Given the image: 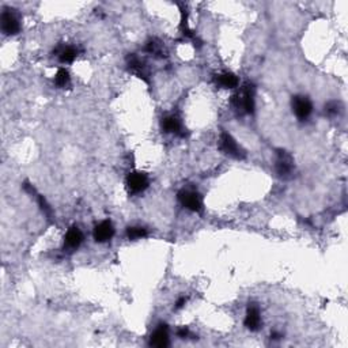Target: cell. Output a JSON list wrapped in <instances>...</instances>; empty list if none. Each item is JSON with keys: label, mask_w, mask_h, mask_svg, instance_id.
<instances>
[{"label": "cell", "mask_w": 348, "mask_h": 348, "mask_svg": "<svg viewBox=\"0 0 348 348\" xmlns=\"http://www.w3.org/2000/svg\"><path fill=\"white\" fill-rule=\"evenodd\" d=\"M254 96H256L254 84L246 83L244 90H242L241 96L233 97V105L237 109H242L248 115H252L254 112Z\"/></svg>", "instance_id": "1"}, {"label": "cell", "mask_w": 348, "mask_h": 348, "mask_svg": "<svg viewBox=\"0 0 348 348\" xmlns=\"http://www.w3.org/2000/svg\"><path fill=\"white\" fill-rule=\"evenodd\" d=\"M219 149L226 155L235 158V159H244L246 157L245 150L242 149L241 145L237 143V140L227 132H222V135H221V138H219Z\"/></svg>", "instance_id": "2"}, {"label": "cell", "mask_w": 348, "mask_h": 348, "mask_svg": "<svg viewBox=\"0 0 348 348\" xmlns=\"http://www.w3.org/2000/svg\"><path fill=\"white\" fill-rule=\"evenodd\" d=\"M275 170L280 178H288L294 172V159L284 150H278L276 151Z\"/></svg>", "instance_id": "3"}, {"label": "cell", "mask_w": 348, "mask_h": 348, "mask_svg": "<svg viewBox=\"0 0 348 348\" xmlns=\"http://www.w3.org/2000/svg\"><path fill=\"white\" fill-rule=\"evenodd\" d=\"M126 189L132 195H138L144 192L150 185V180L147 174L142 172L130 173V176L126 177Z\"/></svg>", "instance_id": "4"}, {"label": "cell", "mask_w": 348, "mask_h": 348, "mask_svg": "<svg viewBox=\"0 0 348 348\" xmlns=\"http://www.w3.org/2000/svg\"><path fill=\"white\" fill-rule=\"evenodd\" d=\"M177 197H178V202L187 210L193 211V212H199L203 208V202H202V197H200L197 192L189 191V189H182V191L178 192Z\"/></svg>", "instance_id": "5"}, {"label": "cell", "mask_w": 348, "mask_h": 348, "mask_svg": "<svg viewBox=\"0 0 348 348\" xmlns=\"http://www.w3.org/2000/svg\"><path fill=\"white\" fill-rule=\"evenodd\" d=\"M292 111L299 120H307L313 112V105L305 96L292 97Z\"/></svg>", "instance_id": "6"}, {"label": "cell", "mask_w": 348, "mask_h": 348, "mask_svg": "<svg viewBox=\"0 0 348 348\" xmlns=\"http://www.w3.org/2000/svg\"><path fill=\"white\" fill-rule=\"evenodd\" d=\"M0 22H2V30L6 35H14L20 31V21L16 18V15L11 10H4L2 12V18H0Z\"/></svg>", "instance_id": "7"}, {"label": "cell", "mask_w": 348, "mask_h": 348, "mask_svg": "<svg viewBox=\"0 0 348 348\" xmlns=\"http://www.w3.org/2000/svg\"><path fill=\"white\" fill-rule=\"evenodd\" d=\"M93 235H94L96 242L103 244V242H107L109 240L113 238V235H115V227H113L111 221H102V222L98 223L94 227Z\"/></svg>", "instance_id": "8"}, {"label": "cell", "mask_w": 348, "mask_h": 348, "mask_svg": "<svg viewBox=\"0 0 348 348\" xmlns=\"http://www.w3.org/2000/svg\"><path fill=\"white\" fill-rule=\"evenodd\" d=\"M82 241H83V234L81 229L78 226H72L64 235V248L68 250H75L81 246Z\"/></svg>", "instance_id": "9"}, {"label": "cell", "mask_w": 348, "mask_h": 348, "mask_svg": "<svg viewBox=\"0 0 348 348\" xmlns=\"http://www.w3.org/2000/svg\"><path fill=\"white\" fill-rule=\"evenodd\" d=\"M246 328L249 331H252V332H256L259 331L261 326V316H260V310L256 305H250L246 310V317L245 321H244Z\"/></svg>", "instance_id": "10"}, {"label": "cell", "mask_w": 348, "mask_h": 348, "mask_svg": "<svg viewBox=\"0 0 348 348\" xmlns=\"http://www.w3.org/2000/svg\"><path fill=\"white\" fill-rule=\"evenodd\" d=\"M150 344L153 347L157 348H164L169 345V332L168 326L166 325H159L157 328V331L151 335V339H150Z\"/></svg>", "instance_id": "11"}, {"label": "cell", "mask_w": 348, "mask_h": 348, "mask_svg": "<svg viewBox=\"0 0 348 348\" xmlns=\"http://www.w3.org/2000/svg\"><path fill=\"white\" fill-rule=\"evenodd\" d=\"M162 128H163L164 132H168V134L181 135V136H184L181 120L174 115L166 116V117L162 120Z\"/></svg>", "instance_id": "12"}, {"label": "cell", "mask_w": 348, "mask_h": 348, "mask_svg": "<svg viewBox=\"0 0 348 348\" xmlns=\"http://www.w3.org/2000/svg\"><path fill=\"white\" fill-rule=\"evenodd\" d=\"M126 65H128V68L138 75L139 78H143L145 82L149 81L147 79V71H145V64L138 58V56H135V54H128L126 56Z\"/></svg>", "instance_id": "13"}, {"label": "cell", "mask_w": 348, "mask_h": 348, "mask_svg": "<svg viewBox=\"0 0 348 348\" xmlns=\"http://www.w3.org/2000/svg\"><path fill=\"white\" fill-rule=\"evenodd\" d=\"M78 49L75 46L67 45V46H59L56 49V54H58L59 60L63 63V64H68V63H72L75 59L78 58Z\"/></svg>", "instance_id": "14"}, {"label": "cell", "mask_w": 348, "mask_h": 348, "mask_svg": "<svg viewBox=\"0 0 348 348\" xmlns=\"http://www.w3.org/2000/svg\"><path fill=\"white\" fill-rule=\"evenodd\" d=\"M238 78L233 72H223L216 78V84L223 88H234L238 86Z\"/></svg>", "instance_id": "15"}, {"label": "cell", "mask_w": 348, "mask_h": 348, "mask_svg": "<svg viewBox=\"0 0 348 348\" xmlns=\"http://www.w3.org/2000/svg\"><path fill=\"white\" fill-rule=\"evenodd\" d=\"M145 52L154 54V56H158V58H163V54H162L163 53V45L157 39H151L145 44Z\"/></svg>", "instance_id": "16"}, {"label": "cell", "mask_w": 348, "mask_h": 348, "mask_svg": "<svg viewBox=\"0 0 348 348\" xmlns=\"http://www.w3.org/2000/svg\"><path fill=\"white\" fill-rule=\"evenodd\" d=\"M147 230L142 226H131L126 229V237L128 240H132V241H136V240H142V238L147 237Z\"/></svg>", "instance_id": "17"}, {"label": "cell", "mask_w": 348, "mask_h": 348, "mask_svg": "<svg viewBox=\"0 0 348 348\" xmlns=\"http://www.w3.org/2000/svg\"><path fill=\"white\" fill-rule=\"evenodd\" d=\"M69 82H71V77H69V74L67 69L62 68L59 69L58 74H56V77H54V83L58 87H65V86H68Z\"/></svg>", "instance_id": "18"}, {"label": "cell", "mask_w": 348, "mask_h": 348, "mask_svg": "<svg viewBox=\"0 0 348 348\" xmlns=\"http://www.w3.org/2000/svg\"><path fill=\"white\" fill-rule=\"evenodd\" d=\"M341 112V105L340 102L337 101H329L325 105V115L329 117H335V116H339Z\"/></svg>", "instance_id": "19"}, {"label": "cell", "mask_w": 348, "mask_h": 348, "mask_svg": "<svg viewBox=\"0 0 348 348\" xmlns=\"http://www.w3.org/2000/svg\"><path fill=\"white\" fill-rule=\"evenodd\" d=\"M180 29H181V33H182L185 37H192V30L189 29V25H188V14H187V10H185V8L181 10Z\"/></svg>", "instance_id": "20"}, {"label": "cell", "mask_w": 348, "mask_h": 348, "mask_svg": "<svg viewBox=\"0 0 348 348\" xmlns=\"http://www.w3.org/2000/svg\"><path fill=\"white\" fill-rule=\"evenodd\" d=\"M37 200H39V204L40 207H41L42 212L46 215V216H52V208H50V206L48 204V202L45 200V197L41 195H37Z\"/></svg>", "instance_id": "21"}, {"label": "cell", "mask_w": 348, "mask_h": 348, "mask_svg": "<svg viewBox=\"0 0 348 348\" xmlns=\"http://www.w3.org/2000/svg\"><path fill=\"white\" fill-rule=\"evenodd\" d=\"M189 333H191L189 332V329L184 326V328H180L177 331V336L180 337V339H187V337L189 336Z\"/></svg>", "instance_id": "22"}, {"label": "cell", "mask_w": 348, "mask_h": 348, "mask_svg": "<svg viewBox=\"0 0 348 348\" xmlns=\"http://www.w3.org/2000/svg\"><path fill=\"white\" fill-rule=\"evenodd\" d=\"M187 301H188V299L185 298V297H180V298L177 299L176 309H181V307H184L185 303H187Z\"/></svg>", "instance_id": "23"}, {"label": "cell", "mask_w": 348, "mask_h": 348, "mask_svg": "<svg viewBox=\"0 0 348 348\" xmlns=\"http://www.w3.org/2000/svg\"><path fill=\"white\" fill-rule=\"evenodd\" d=\"M280 337H282V335H280V333H278V332L271 333V339H272V340H279Z\"/></svg>", "instance_id": "24"}]
</instances>
